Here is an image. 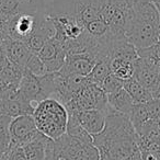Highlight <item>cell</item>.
Returning a JSON list of instances; mask_svg holds the SVG:
<instances>
[{
	"instance_id": "cell-1",
	"label": "cell",
	"mask_w": 160,
	"mask_h": 160,
	"mask_svg": "<svg viewBox=\"0 0 160 160\" xmlns=\"http://www.w3.org/2000/svg\"><path fill=\"white\" fill-rule=\"evenodd\" d=\"M138 136L127 115L110 112L105 126L98 135L92 136L93 145L100 153V160H125L139 149Z\"/></svg>"
},
{
	"instance_id": "cell-2",
	"label": "cell",
	"mask_w": 160,
	"mask_h": 160,
	"mask_svg": "<svg viewBox=\"0 0 160 160\" xmlns=\"http://www.w3.org/2000/svg\"><path fill=\"white\" fill-rule=\"evenodd\" d=\"M159 34L160 13L152 1L134 0L126 38L139 51L157 44Z\"/></svg>"
},
{
	"instance_id": "cell-3",
	"label": "cell",
	"mask_w": 160,
	"mask_h": 160,
	"mask_svg": "<svg viewBox=\"0 0 160 160\" xmlns=\"http://www.w3.org/2000/svg\"><path fill=\"white\" fill-rule=\"evenodd\" d=\"M38 132L55 140L67 132L68 113L64 104L55 99L47 98L36 104L32 114Z\"/></svg>"
},
{
	"instance_id": "cell-4",
	"label": "cell",
	"mask_w": 160,
	"mask_h": 160,
	"mask_svg": "<svg viewBox=\"0 0 160 160\" xmlns=\"http://www.w3.org/2000/svg\"><path fill=\"white\" fill-rule=\"evenodd\" d=\"M100 160V153L93 142H88L67 134L53 140L52 160Z\"/></svg>"
},
{
	"instance_id": "cell-5",
	"label": "cell",
	"mask_w": 160,
	"mask_h": 160,
	"mask_svg": "<svg viewBox=\"0 0 160 160\" xmlns=\"http://www.w3.org/2000/svg\"><path fill=\"white\" fill-rule=\"evenodd\" d=\"M43 14L18 13L17 16L9 19L7 23V32L9 38L25 42L38 29L41 17Z\"/></svg>"
},
{
	"instance_id": "cell-6",
	"label": "cell",
	"mask_w": 160,
	"mask_h": 160,
	"mask_svg": "<svg viewBox=\"0 0 160 160\" xmlns=\"http://www.w3.org/2000/svg\"><path fill=\"white\" fill-rule=\"evenodd\" d=\"M10 135L11 145L22 147L35 139L40 135V132L36 127L33 116L22 115L12 118L10 124Z\"/></svg>"
},
{
	"instance_id": "cell-7",
	"label": "cell",
	"mask_w": 160,
	"mask_h": 160,
	"mask_svg": "<svg viewBox=\"0 0 160 160\" xmlns=\"http://www.w3.org/2000/svg\"><path fill=\"white\" fill-rule=\"evenodd\" d=\"M38 56L45 65L47 73L58 72L64 66L67 53L62 43L53 38L43 45L42 48L38 51Z\"/></svg>"
},
{
	"instance_id": "cell-8",
	"label": "cell",
	"mask_w": 160,
	"mask_h": 160,
	"mask_svg": "<svg viewBox=\"0 0 160 160\" xmlns=\"http://www.w3.org/2000/svg\"><path fill=\"white\" fill-rule=\"evenodd\" d=\"M134 78L152 93L160 82V68L152 58L139 57L135 62Z\"/></svg>"
},
{
	"instance_id": "cell-9",
	"label": "cell",
	"mask_w": 160,
	"mask_h": 160,
	"mask_svg": "<svg viewBox=\"0 0 160 160\" xmlns=\"http://www.w3.org/2000/svg\"><path fill=\"white\" fill-rule=\"evenodd\" d=\"M97 64L94 56L89 53L67 55L64 66L58 72L62 76H82L87 77Z\"/></svg>"
},
{
	"instance_id": "cell-10",
	"label": "cell",
	"mask_w": 160,
	"mask_h": 160,
	"mask_svg": "<svg viewBox=\"0 0 160 160\" xmlns=\"http://www.w3.org/2000/svg\"><path fill=\"white\" fill-rule=\"evenodd\" d=\"M18 91L20 96L25 101L31 103L34 108L36 107L38 102L45 99L44 91H43L38 77L34 76L33 73H31L28 70H24V72H23Z\"/></svg>"
},
{
	"instance_id": "cell-11",
	"label": "cell",
	"mask_w": 160,
	"mask_h": 160,
	"mask_svg": "<svg viewBox=\"0 0 160 160\" xmlns=\"http://www.w3.org/2000/svg\"><path fill=\"white\" fill-rule=\"evenodd\" d=\"M28 160H52L53 139L40 133L32 142L22 146Z\"/></svg>"
},
{
	"instance_id": "cell-12",
	"label": "cell",
	"mask_w": 160,
	"mask_h": 160,
	"mask_svg": "<svg viewBox=\"0 0 160 160\" xmlns=\"http://www.w3.org/2000/svg\"><path fill=\"white\" fill-rule=\"evenodd\" d=\"M6 54H7V58L9 62L25 70V66L34 53L22 41L7 38V41H6Z\"/></svg>"
},
{
	"instance_id": "cell-13",
	"label": "cell",
	"mask_w": 160,
	"mask_h": 160,
	"mask_svg": "<svg viewBox=\"0 0 160 160\" xmlns=\"http://www.w3.org/2000/svg\"><path fill=\"white\" fill-rule=\"evenodd\" d=\"M78 122L91 136L98 135L105 126V114L100 110H86L75 114Z\"/></svg>"
},
{
	"instance_id": "cell-14",
	"label": "cell",
	"mask_w": 160,
	"mask_h": 160,
	"mask_svg": "<svg viewBox=\"0 0 160 160\" xmlns=\"http://www.w3.org/2000/svg\"><path fill=\"white\" fill-rule=\"evenodd\" d=\"M108 102L109 105L113 111L118 112V113L124 114L129 118L133 107L135 105V101L133 100L129 93L123 88L118 92L113 94H109L108 96Z\"/></svg>"
},
{
	"instance_id": "cell-15",
	"label": "cell",
	"mask_w": 160,
	"mask_h": 160,
	"mask_svg": "<svg viewBox=\"0 0 160 160\" xmlns=\"http://www.w3.org/2000/svg\"><path fill=\"white\" fill-rule=\"evenodd\" d=\"M24 69L8 62L1 70H0V83L5 90H17L22 79Z\"/></svg>"
},
{
	"instance_id": "cell-16",
	"label": "cell",
	"mask_w": 160,
	"mask_h": 160,
	"mask_svg": "<svg viewBox=\"0 0 160 160\" xmlns=\"http://www.w3.org/2000/svg\"><path fill=\"white\" fill-rule=\"evenodd\" d=\"M124 89L128 92L135 103H147L153 99L152 93L142 83L138 82L134 77L124 81Z\"/></svg>"
},
{
	"instance_id": "cell-17",
	"label": "cell",
	"mask_w": 160,
	"mask_h": 160,
	"mask_svg": "<svg viewBox=\"0 0 160 160\" xmlns=\"http://www.w3.org/2000/svg\"><path fill=\"white\" fill-rule=\"evenodd\" d=\"M111 72L118 79L126 81L134 77L135 62L124 59H110Z\"/></svg>"
},
{
	"instance_id": "cell-18",
	"label": "cell",
	"mask_w": 160,
	"mask_h": 160,
	"mask_svg": "<svg viewBox=\"0 0 160 160\" xmlns=\"http://www.w3.org/2000/svg\"><path fill=\"white\" fill-rule=\"evenodd\" d=\"M111 73L112 72H111V67H110V58H107V59H102L97 62V64L94 65L92 70L87 76V79L89 82L101 87L104 79L109 75H111Z\"/></svg>"
},
{
	"instance_id": "cell-19",
	"label": "cell",
	"mask_w": 160,
	"mask_h": 160,
	"mask_svg": "<svg viewBox=\"0 0 160 160\" xmlns=\"http://www.w3.org/2000/svg\"><path fill=\"white\" fill-rule=\"evenodd\" d=\"M12 118L7 115H0V156L5 155L11 146L10 124Z\"/></svg>"
},
{
	"instance_id": "cell-20",
	"label": "cell",
	"mask_w": 160,
	"mask_h": 160,
	"mask_svg": "<svg viewBox=\"0 0 160 160\" xmlns=\"http://www.w3.org/2000/svg\"><path fill=\"white\" fill-rule=\"evenodd\" d=\"M66 134L69 136H72V137L82 139V140H85V142H93L92 136L83 129V127L78 122L77 116H76L75 114H68V123H67Z\"/></svg>"
},
{
	"instance_id": "cell-21",
	"label": "cell",
	"mask_w": 160,
	"mask_h": 160,
	"mask_svg": "<svg viewBox=\"0 0 160 160\" xmlns=\"http://www.w3.org/2000/svg\"><path fill=\"white\" fill-rule=\"evenodd\" d=\"M129 120H131L135 131H137L144 123H146L148 120H150L146 103H135L131 114H129Z\"/></svg>"
},
{
	"instance_id": "cell-22",
	"label": "cell",
	"mask_w": 160,
	"mask_h": 160,
	"mask_svg": "<svg viewBox=\"0 0 160 160\" xmlns=\"http://www.w3.org/2000/svg\"><path fill=\"white\" fill-rule=\"evenodd\" d=\"M85 29L90 35L93 36L97 40H102V38H105L110 35L109 27L100 19H97V20L87 23L85 25Z\"/></svg>"
},
{
	"instance_id": "cell-23",
	"label": "cell",
	"mask_w": 160,
	"mask_h": 160,
	"mask_svg": "<svg viewBox=\"0 0 160 160\" xmlns=\"http://www.w3.org/2000/svg\"><path fill=\"white\" fill-rule=\"evenodd\" d=\"M21 13L43 14L45 13L44 0H18Z\"/></svg>"
},
{
	"instance_id": "cell-24",
	"label": "cell",
	"mask_w": 160,
	"mask_h": 160,
	"mask_svg": "<svg viewBox=\"0 0 160 160\" xmlns=\"http://www.w3.org/2000/svg\"><path fill=\"white\" fill-rule=\"evenodd\" d=\"M20 12L18 0H0V17L8 21Z\"/></svg>"
},
{
	"instance_id": "cell-25",
	"label": "cell",
	"mask_w": 160,
	"mask_h": 160,
	"mask_svg": "<svg viewBox=\"0 0 160 160\" xmlns=\"http://www.w3.org/2000/svg\"><path fill=\"white\" fill-rule=\"evenodd\" d=\"M100 88L107 93V96H109V94L116 93L120 90H122L124 88V81L115 77L113 73H111L105 78Z\"/></svg>"
},
{
	"instance_id": "cell-26",
	"label": "cell",
	"mask_w": 160,
	"mask_h": 160,
	"mask_svg": "<svg viewBox=\"0 0 160 160\" xmlns=\"http://www.w3.org/2000/svg\"><path fill=\"white\" fill-rule=\"evenodd\" d=\"M25 70L30 71V72L33 73L36 77H41V76H44L47 73L45 65L43 64V62L38 56V54H33L32 55V57L30 58L27 66H25Z\"/></svg>"
},
{
	"instance_id": "cell-27",
	"label": "cell",
	"mask_w": 160,
	"mask_h": 160,
	"mask_svg": "<svg viewBox=\"0 0 160 160\" xmlns=\"http://www.w3.org/2000/svg\"><path fill=\"white\" fill-rule=\"evenodd\" d=\"M3 157L6 160H28L22 147L16 145H11Z\"/></svg>"
},
{
	"instance_id": "cell-28",
	"label": "cell",
	"mask_w": 160,
	"mask_h": 160,
	"mask_svg": "<svg viewBox=\"0 0 160 160\" xmlns=\"http://www.w3.org/2000/svg\"><path fill=\"white\" fill-rule=\"evenodd\" d=\"M147 110H148L149 118L150 120H159L160 118V100L158 99H151L149 102L146 103Z\"/></svg>"
},
{
	"instance_id": "cell-29",
	"label": "cell",
	"mask_w": 160,
	"mask_h": 160,
	"mask_svg": "<svg viewBox=\"0 0 160 160\" xmlns=\"http://www.w3.org/2000/svg\"><path fill=\"white\" fill-rule=\"evenodd\" d=\"M6 41H7V38H0V70L9 62L7 58V54H6Z\"/></svg>"
},
{
	"instance_id": "cell-30",
	"label": "cell",
	"mask_w": 160,
	"mask_h": 160,
	"mask_svg": "<svg viewBox=\"0 0 160 160\" xmlns=\"http://www.w3.org/2000/svg\"><path fill=\"white\" fill-rule=\"evenodd\" d=\"M7 23L8 21H6L5 19H2L0 17V38H8V32H7Z\"/></svg>"
},
{
	"instance_id": "cell-31",
	"label": "cell",
	"mask_w": 160,
	"mask_h": 160,
	"mask_svg": "<svg viewBox=\"0 0 160 160\" xmlns=\"http://www.w3.org/2000/svg\"><path fill=\"white\" fill-rule=\"evenodd\" d=\"M125 160H142V153H140V151L138 150L137 152H135L134 155H132L131 157H128L127 159H125Z\"/></svg>"
},
{
	"instance_id": "cell-32",
	"label": "cell",
	"mask_w": 160,
	"mask_h": 160,
	"mask_svg": "<svg viewBox=\"0 0 160 160\" xmlns=\"http://www.w3.org/2000/svg\"><path fill=\"white\" fill-rule=\"evenodd\" d=\"M152 98L160 100V82H159V85H158V87L152 91Z\"/></svg>"
},
{
	"instance_id": "cell-33",
	"label": "cell",
	"mask_w": 160,
	"mask_h": 160,
	"mask_svg": "<svg viewBox=\"0 0 160 160\" xmlns=\"http://www.w3.org/2000/svg\"><path fill=\"white\" fill-rule=\"evenodd\" d=\"M152 1V3L156 6V8H157L158 12L160 13V0H151Z\"/></svg>"
},
{
	"instance_id": "cell-34",
	"label": "cell",
	"mask_w": 160,
	"mask_h": 160,
	"mask_svg": "<svg viewBox=\"0 0 160 160\" xmlns=\"http://www.w3.org/2000/svg\"><path fill=\"white\" fill-rule=\"evenodd\" d=\"M157 121V125H158V127H159V129H160V118L159 120H156Z\"/></svg>"
},
{
	"instance_id": "cell-35",
	"label": "cell",
	"mask_w": 160,
	"mask_h": 160,
	"mask_svg": "<svg viewBox=\"0 0 160 160\" xmlns=\"http://www.w3.org/2000/svg\"><path fill=\"white\" fill-rule=\"evenodd\" d=\"M158 43L160 44V34H159V36H158Z\"/></svg>"
}]
</instances>
